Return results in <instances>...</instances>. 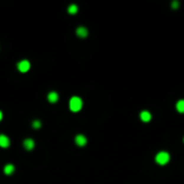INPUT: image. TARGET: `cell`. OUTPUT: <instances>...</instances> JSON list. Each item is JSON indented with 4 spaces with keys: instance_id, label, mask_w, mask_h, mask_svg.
<instances>
[{
    "instance_id": "cell-1",
    "label": "cell",
    "mask_w": 184,
    "mask_h": 184,
    "mask_svg": "<svg viewBox=\"0 0 184 184\" xmlns=\"http://www.w3.org/2000/svg\"><path fill=\"white\" fill-rule=\"evenodd\" d=\"M82 105H83L82 100L79 97H77V96L71 97V100H69V110L72 112H78L82 108Z\"/></svg>"
},
{
    "instance_id": "cell-2",
    "label": "cell",
    "mask_w": 184,
    "mask_h": 184,
    "mask_svg": "<svg viewBox=\"0 0 184 184\" xmlns=\"http://www.w3.org/2000/svg\"><path fill=\"white\" fill-rule=\"evenodd\" d=\"M169 159H170V155H169L167 152H159L157 155H155V162H157L159 165L168 164Z\"/></svg>"
},
{
    "instance_id": "cell-3",
    "label": "cell",
    "mask_w": 184,
    "mask_h": 184,
    "mask_svg": "<svg viewBox=\"0 0 184 184\" xmlns=\"http://www.w3.org/2000/svg\"><path fill=\"white\" fill-rule=\"evenodd\" d=\"M29 68H30V62H29V61H27V59L20 61V62L18 63V71H19V72H22V73L28 72V71H29Z\"/></svg>"
},
{
    "instance_id": "cell-4",
    "label": "cell",
    "mask_w": 184,
    "mask_h": 184,
    "mask_svg": "<svg viewBox=\"0 0 184 184\" xmlns=\"http://www.w3.org/2000/svg\"><path fill=\"white\" fill-rule=\"evenodd\" d=\"M74 141H76V144L78 146H84L87 144V139H86V136H83V135H77L76 138H74Z\"/></svg>"
},
{
    "instance_id": "cell-5",
    "label": "cell",
    "mask_w": 184,
    "mask_h": 184,
    "mask_svg": "<svg viewBox=\"0 0 184 184\" xmlns=\"http://www.w3.org/2000/svg\"><path fill=\"white\" fill-rule=\"evenodd\" d=\"M23 146H24L25 150H33L34 149V141H33L32 139H25L24 141H23Z\"/></svg>"
},
{
    "instance_id": "cell-6",
    "label": "cell",
    "mask_w": 184,
    "mask_h": 184,
    "mask_svg": "<svg viewBox=\"0 0 184 184\" xmlns=\"http://www.w3.org/2000/svg\"><path fill=\"white\" fill-rule=\"evenodd\" d=\"M140 119L143 122H149L152 120V114L149 111H141L140 112Z\"/></svg>"
},
{
    "instance_id": "cell-7",
    "label": "cell",
    "mask_w": 184,
    "mask_h": 184,
    "mask_svg": "<svg viewBox=\"0 0 184 184\" xmlns=\"http://www.w3.org/2000/svg\"><path fill=\"white\" fill-rule=\"evenodd\" d=\"M9 145H10V140H9L8 136L0 135V146H1V148H8Z\"/></svg>"
},
{
    "instance_id": "cell-8",
    "label": "cell",
    "mask_w": 184,
    "mask_h": 184,
    "mask_svg": "<svg viewBox=\"0 0 184 184\" xmlns=\"http://www.w3.org/2000/svg\"><path fill=\"white\" fill-rule=\"evenodd\" d=\"M76 33H77V35L79 37V38H86L87 34H88V32H87V29H86L84 27H79V28H77Z\"/></svg>"
},
{
    "instance_id": "cell-9",
    "label": "cell",
    "mask_w": 184,
    "mask_h": 184,
    "mask_svg": "<svg viewBox=\"0 0 184 184\" xmlns=\"http://www.w3.org/2000/svg\"><path fill=\"white\" fill-rule=\"evenodd\" d=\"M48 101L52 102V103H54V102H57L58 101V93L57 92H54V91H52L49 95H48Z\"/></svg>"
},
{
    "instance_id": "cell-10",
    "label": "cell",
    "mask_w": 184,
    "mask_h": 184,
    "mask_svg": "<svg viewBox=\"0 0 184 184\" xmlns=\"http://www.w3.org/2000/svg\"><path fill=\"white\" fill-rule=\"evenodd\" d=\"M175 107H177V111H178V112H180V114H184V100H179V101L177 102Z\"/></svg>"
},
{
    "instance_id": "cell-11",
    "label": "cell",
    "mask_w": 184,
    "mask_h": 184,
    "mask_svg": "<svg viewBox=\"0 0 184 184\" xmlns=\"http://www.w3.org/2000/svg\"><path fill=\"white\" fill-rule=\"evenodd\" d=\"M4 173H5L6 175H10V174H13L14 173V165H12V164L5 165V167H4Z\"/></svg>"
},
{
    "instance_id": "cell-12",
    "label": "cell",
    "mask_w": 184,
    "mask_h": 184,
    "mask_svg": "<svg viewBox=\"0 0 184 184\" xmlns=\"http://www.w3.org/2000/svg\"><path fill=\"white\" fill-rule=\"evenodd\" d=\"M68 13L69 14H76L77 13V5H69V8H68Z\"/></svg>"
},
{
    "instance_id": "cell-13",
    "label": "cell",
    "mask_w": 184,
    "mask_h": 184,
    "mask_svg": "<svg viewBox=\"0 0 184 184\" xmlns=\"http://www.w3.org/2000/svg\"><path fill=\"white\" fill-rule=\"evenodd\" d=\"M42 126V122L39 120H35V121H33V127L34 129H39V127Z\"/></svg>"
},
{
    "instance_id": "cell-14",
    "label": "cell",
    "mask_w": 184,
    "mask_h": 184,
    "mask_svg": "<svg viewBox=\"0 0 184 184\" xmlns=\"http://www.w3.org/2000/svg\"><path fill=\"white\" fill-rule=\"evenodd\" d=\"M178 6H179V3H178V1H173V3H172V8H173V9H177Z\"/></svg>"
},
{
    "instance_id": "cell-15",
    "label": "cell",
    "mask_w": 184,
    "mask_h": 184,
    "mask_svg": "<svg viewBox=\"0 0 184 184\" xmlns=\"http://www.w3.org/2000/svg\"><path fill=\"white\" fill-rule=\"evenodd\" d=\"M1 119H3V112L0 111V121H1Z\"/></svg>"
},
{
    "instance_id": "cell-16",
    "label": "cell",
    "mask_w": 184,
    "mask_h": 184,
    "mask_svg": "<svg viewBox=\"0 0 184 184\" xmlns=\"http://www.w3.org/2000/svg\"><path fill=\"white\" fill-rule=\"evenodd\" d=\"M183 141H184V139H183Z\"/></svg>"
}]
</instances>
